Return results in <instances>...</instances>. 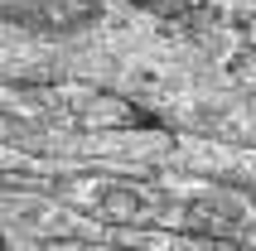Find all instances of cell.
<instances>
[{"instance_id":"obj_1","label":"cell","mask_w":256,"mask_h":251,"mask_svg":"<svg viewBox=\"0 0 256 251\" xmlns=\"http://www.w3.org/2000/svg\"><path fill=\"white\" fill-rule=\"evenodd\" d=\"M102 0H0V20L20 29H39V34H72V29L92 24Z\"/></svg>"}]
</instances>
